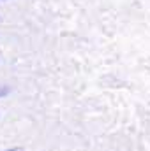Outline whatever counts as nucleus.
Wrapping results in <instances>:
<instances>
[{"mask_svg": "<svg viewBox=\"0 0 150 151\" xmlns=\"http://www.w3.org/2000/svg\"><path fill=\"white\" fill-rule=\"evenodd\" d=\"M9 91H11V90H9V86H0V99H2V97H5V95H9Z\"/></svg>", "mask_w": 150, "mask_h": 151, "instance_id": "1", "label": "nucleus"}, {"mask_svg": "<svg viewBox=\"0 0 150 151\" xmlns=\"http://www.w3.org/2000/svg\"><path fill=\"white\" fill-rule=\"evenodd\" d=\"M5 151H23L21 148H11V150H5Z\"/></svg>", "mask_w": 150, "mask_h": 151, "instance_id": "2", "label": "nucleus"}]
</instances>
